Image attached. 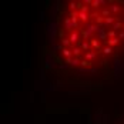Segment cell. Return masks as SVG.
Wrapping results in <instances>:
<instances>
[{"label":"cell","mask_w":124,"mask_h":124,"mask_svg":"<svg viewBox=\"0 0 124 124\" xmlns=\"http://www.w3.org/2000/svg\"><path fill=\"white\" fill-rule=\"evenodd\" d=\"M59 53L74 69H99L124 53V1H69L59 16Z\"/></svg>","instance_id":"obj_1"}]
</instances>
